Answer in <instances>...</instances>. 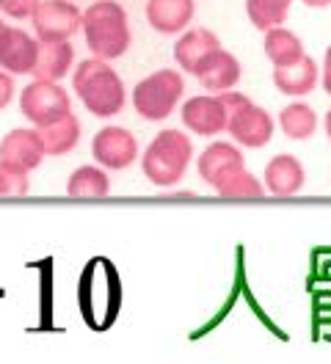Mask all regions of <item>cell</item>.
I'll list each match as a JSON object with an SVG mask.
<instances>
[{
	"instance_id": "obj_31",
	"label": "cell",
	"mask_w": 331,
	"mask_h": 364,
	"mask_svg": "<svg viewBox=\"0 0 331 364\" xmlns=\"http://www.w3.org/2000/svg\"><path fill=\"white\" fill-rule=\"evenodd\" d=\"M6 28H9V25L3 23V20H0V39H3V33H6Z\"/></svg>"
},
{
	"instance_id": "obj_15",
	"label": "cell",
	"mask_w": 331,
	"mask_h": 364,
	"mask_svg": "<svg viewBox=\"0 0 331 364\" xmlns=\"http://www.w3.org/2000/svg\"><path fill=\"white\" fill-rule=\"evenodd\" d=\"M263 182L270 196H295L307 182L304 163L295 155H276L268 160Z\"/></svg>"
},
{
	"instance_id": "obj_19",
	"label": "cell",
	"mask_w": 331,
	"mask_h": 364,
	"mask_svg": "<svg viewBox=\"0 0 331 364\" xmlns=\"http://www.w3.org/2000/svg\"><path fill=\"white\" fill-rule=\"evenodd\" d=\"M263 50L273 67H293V64H298L307 55L304 53V42L298 39V33H293L285 25H276V28L265 31Z\"/></svg>"
},
{
	"instance_id": "obj_17",
	"label": "cell",
	"mask_w": 331,
	"mask_h": 364,
	"mask_svg": "<svg viewBox=\"0 0 331 364\" xmlns=\"http://www.w3.org/2000/svg\"><path fill=\"white\" fill-rule=\"evenodd\" d=\"M219 47H221V39L213 31H207V28H188V31L179 33V39H177L174 45L177 67L182 69V72H188V75H194L199 61L204 55H210L213 50H219Z\"/></svg>"
},
{
	"instance_id": "obj_7",
	"label": "cell",
	"mask_w": 331,
	"mask_h": 364,
	"mask_svg": "<svg viewBox=\"0 0 331 364\" xmlns=\"http://www.w3.org/2000/svg\"><path fill=\"white\" fill-rule=\"evenodd\" d=\"M91 158L108 171L130 168L138 158V141L127 127L108 124L91 138Z\"/></svg>"
},
{
	"instance_id": "obj_3",
	"label": "cell",
	"mask_w": 331,
	"mask_h": 364,
	"mask_svg": "<svg viewBox=\"0 0 331 364\" xmlns=\"http://www.w3.org/2000/svg\"><path fill=\"white\" fill-rule=\"evenodd\" d=\"M191 160H194V144L188 133L169 127V130H160L147 146L141 171L154 188H174L185 177Z\"/></svg>"
},
{
	"instance_id": "obj_27",
	"label": "cell",
	"mask_w": 331,
	"mask_h": 364,
	"mask_svg": "<svg viewBox=\"0 0 331 364\" xmlns=\"http://www.w3.org/2000/svg\"><path fill=\"white\" fill-rule=\"evenodd\" d=\"M14 100V80H11V72L0 69V111L9 108Z\"/></svg>"
},
{
	"instance_id": "obj_30",
	"label": "cell",
	"mask_w": 331,
	"mask_h": 364,
	"mask_svg": "<svg viewBox=\"0 0 331 364\" xmlns=\"http://www.w3.org/2000/svg\"><path fill=\"white\" fill-rule=\"evenodd\" d=\"M323 130H326V136H329V141H331V108L326 111V116H323Z\"/></svg>"
},
{
	"instance_id": "obj_29",
	"label": "cell",
	"mask_w": 331,
	"mask_h": 364,
	"mask_svg": "<svg viewBox=\"0 0 331 364\" xmlns=\"http://www.w3.org/2000/svg\"><path fill=\"white\" fill-rule=\"evenodd\" d=\"M304 6H309V9H326V6H331V0H301Z\"/></svg>"
},
{
	"instance_id": "obj_6",
	"label": "cell",
	"mask_w": 331,
	"mask_h": 364,
	"mask_svg": "<svg viewBox=\"0 0 331 364\" xmlns=\"http://www.w3.org/2000/svg\"><path fill=\"white\" fill-rule=\"evenodd\" d=\"M33 33L42 42L72 39L83 28V11L72 0H42L31 17Z\"/></svg>"
},
{
	"instance_id": "obj_26",
	"label": "cell",
	"mask_w": 331,
	"mask_h": 364,
	"mask_svg": "<svg viewBox=\"0 0 331 364\" xmlns=\"http://www.w3.org/2000/svg\"><path fill=\"white\" fill-rule=\"evenodd\" d=\"M42 0H0V11L14 20H31Z\"/></svg>"
},
{
	"instance_id": "obj_13",
	"label": "cell",
	"mask_w": 331,
	"mask_h": 364,
	"mask_svg": "<svg viewBox=\"0 0 331 364\" xmlns=\"http://www.w3.org/2000/svg\"><path fill=\"white\" fill-rule=\"evenodd\" d=\"M39 58V39L22 28H6L0 39V69L11 75H31Z\"/></svg>"
},
{
	"instance_id": "obj_16",
	"label": "cell",
	"mask_w": 331,
	"mask_h": 364,
	"mask_svg": "<svg viewBox=\"0 0 331 364\" xmlns=\"http://www.w3.org/2000/svg\"><path fill=\"white\" fill-rule=\"evenodd\" d=\"M270 80H273L276 91H282V94L293 97V100H301V97H307V94H312V91L317 89V83H320V67H317L315 58L304 55L293 67H273Z\"/></svg>"
},
{
	"instance_id": "obj_24",
	"label": "cell",
	"mask_w": 331,
	"mask_h": 364,
	"mask_svg": "<svg viewBox=\"0 0 331 364\" xmlns=\"http://www.w3.org/2000/svg\"><path fill=\"white\" fill-rule=\"evenodd\" d=\"M216 191H219V196H224V199H260V196L268 193L265 191V182L257 180L251 171H246V166L238 168V171H232Z\"/></svg>"
},
{
	"instance_id": "obj_10",
	"label": "cell",
	"mask_w": 331,
	"mask_h": 364,
	"mask_svg": "<svg viewBox=\"0 0 331 364\" xmlns=\"http://www.w3.org/2000/svg\"><path fill=\"white\" fill-rule=\"evenodd\" d=\"M44 141L39 127H14L0 141V163L14 166L20 171H33L44 160Z\"/></svg>"
},
{
	"instance_id": "obj_18",
	"label": "cell",
	"mask_w": 331,
	"mask_h": 364,
	"mask_svg": "<svg viewBox=\"0 0 331 364\" xmlns=\"http://www.w3.org/2000/svg\"><path fill=\"white\" fill-rule=\"evenodd\" d=\"M75 64V47L69 39L61 42H42L39 39V58H36V67H33V80H64L69 75V69Z\"/></svg>"
},
{
	"instance_id": "obj_14",
	"label": "cell",
	"mask_w": 331,
	"mask_h": 364,
	"mask_svg": "<svg viewBox=\"0 0 331 364\" xmlns=\"http://www.w3.org/2000/svg\"><path fill=\"white\" fill-rule=\"evenodd\" d=\"M196 14L194 0H147V23L163 36H177L188 31Z\"/></svg>"
},
{
	"instance_id": "obj_8",
	"label": "cell",
	"mask_w": 331,
	"mask_h": 364,
	"mask_svg": "<svg viewBox=\"0 0 331 364\" xmlns=\"http://www.w3.org/2000/svg\"><path fill=\"white\" fill-rule=\"evenodd\" d=\"M182 124L196 136H219L226 130L229 116L221 94H196L182 102Z\"/></svg>"
},
{
	"instance_id": "obj_11",
	"label": "cell",
	"mask_w": 331,
	"mask_h": 364,
	"mask_svg": "<svg viewBox=\"0 0 331 364\" xmlns=\"http://www.w3.org/2000/svg\"><path fill=\"white\" fill-rule=\"evenodd\" d=\"M241 61L229 53V50H213L210 55H204L199 61V67L194 69V77L199 80V86L210 94H224V91L235 89L241 83Z\"/></svg>"
},
{
	"instance_id": "obj_25",
	"label": "cell",
	"mask_w": 331,
	"mask_h": 364,
	"mask_svg": "<svg viewBox=\"0 0 331 364\" xmlns=\"http://www.w3.org/2000/svg\"><path fill=\"white\" fill-rule=\"evenodd\" d=\"M28 188H31L28 171H20L14 166L0 163V199H6V196H25Z\"/></svg>"
},
{
	"instance_id": "obj_1",
	"label": "cell",
	"mask_w": 331,
	"mask_h": 364,
	"mask_svg": "<svg viewBox=\"0 0 331 364\" xmlns=\"http://www.w3.org/2000/svg\"><path fill=\"white\" fill-rule=\"evenodd\" d=\"M72 89L78 94V100L86 105L88 114L100 119L122 114L127 100L119 72L105 58H97V55L78 64V69L72 72Z\"/></svg>"
},
{
	"instance_id": "obj_20",
	"label": "cell",
	"mask_w": 331,
	"mask_h": 364,
	"mask_svg": "<svg viewBox=\"0 0 331 364\" xmlns=\"http://www.w3.org/2000/svg\"><path fill=\"white\" fill-rule=\"evenodd\" d=\"M320 119L315 114V108L304 100H293L279 111V127L290 141H307L317 133Z\"/></svg>"
},
{
	"instance_id": "obj_4",
	"label": "cell",
	"mask_w": 331,
	"mask_h": 364,
	"mask_svg": "<svg viewBox=\"0 0 331 364\" xmlns=\"http://www.w3.org/2000/svg\"><path fill=\"white\" fill-rule=\"evenodd\" d=\"M185 94V80L177 69H157L132 89L135 114L147 122H163L174 114Z\"/></svg>"
},
{
	"instance_id": "obj_23",
	"label": "cell",
	"mask_w": 331,
	"mask_h": 364,
	"mask_svg": "<svg viewBox=\"0 0 331 364\" xmlns=\"http://www.w3.org/2000/svg\"><path fill=\"white\" fill-rule=\"evenodd\" d=\"M293 0H246V17L257 31H270L276 25H285Z\"/></svg>"
},
{
	"instance_id": "obj_2",
	"label": "cell",
	"mask_w": 331,
	"mask_h": 364,
	"mask_svg": "<svg viewBox=\"0 0 331 364\" xmlns=\"http://www.w3.org/2000/svg\"><path fill=\"white\" fill-rule=\"evenodd\" d=\"M83 36L91 50V55L97 58H122L130 47V23H127V11L122 3L116 0H97L83 11Z\"/></svg>"
},
{
	"instance_id": "obj_21",
	"label": "cell",
	"mask_w": 331,
	"mask_h": 364,
	"mask_svg": "<svg viewBox=\"0 0 331 364\" xmlns=\"http://www.w3.org/2000/svg\"><path fill=\"white\" fill-rule=\"evenodd\" d=\"M39 133H42L44 141V152L53 155V158H61V155H69L78 146V141H80V122H78L75 114H66L64 119L39 127Z\"/></svg>"
},
{
	"instance_id": "obj_5",
	"label": "cell",
	"mask_w": 331,
	"mask_h": 364,
	"mask_svg": "<svg viewBox=\"0 0 331 364\" xmlns=\"http://www.w3.org/2000/svg\"><path fill=\"white\" fill-rule=\"evenodd\" d=\"M20 111L33 127H44L50 122H58L66 114H72V100L64 86L53 80H33L22 89Z\"/></svg>"
},
{
	"instance_id": "obj_22",
	"label": "cell",
	"mask_w": 331,
	"mask_h": 364,
	"mask_svg": "<svg viewBox=\"0 0 331 364\" xmlns=\"http://www.w3.org/2000/svg\"><path fill=\"white\" fill-rule=\"evenodd\" d=\"M66 193L72 199H103L110 193V177L100 163L97 166H80L69 174Z\"/></svg>"
},
{
	"instance_id": "obj_9",
	"label": "cell",
	"mask_w": 331,
	"mask_h": 364,
	"mask_svg": "<svg viewBox=\"0 0 331 364\" xmlns=\"http://www.w3.org/2000/svg\"><path fill=\"white\" fill-rule=\"evenodd\" d=\"M273 130H276L273 116L268 114L263 105H254V102H248L226 124V133L232 136V141L238 146H246V149H263V146H268L270 138H273Z\"/></svg>"
},
{
	"instance_id": "obj_28",
	"label": "cell",
	"mask_w": 331,
	"mask_h": 364,
	"mask_svg": "<svg viewBox=\"0 0 331 364\" xmlns=\"http://www.w3.org/2000/svg\"><path fill=\"white\" fill-rule=\"evenodd\" d=\"M320 86L331 97V47L326 50V58H323V72H320Z\"/></svg>"
},
{
	"instance_id": "obj_12",
	"label": "cell",
	"mask_w": 331,
	"mask_h": 364,
	"mask_svg": "<svg viewBox=\"0 0 331 364\" xmlns=\"http://www.w3.org/2000/svg\"><path fill=\"white\" fill-rule=\"evenodd\" d=\"M243 166H246V158H243L241 149L235 146V141H213L196 160L199 177H201V182H207L213 191L232 171H238Z\"/></svg>"
}]
</instances>
